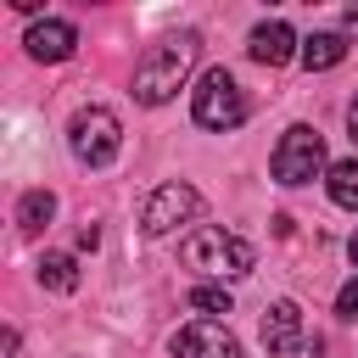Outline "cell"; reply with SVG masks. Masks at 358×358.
Instances as JSON below:
<instances>
[{"label":"cell","mask_w":358,"mask_h":358,"mask_svg":"<svg viewBox=\"0 0 358 358\" xmlns=\"http://www.w3.org/2000/svg\"><path fill=\"white\" fill-rule=\"evenodd\" d=\"M190 112H196L201 129H235L246 117V95H241V84L224 67H207L201 84H196V95H190Z\"/></svg>","instance_id":"277c9868"},{"label":"cell","mask_w":358,"mask_h":358,"mask_svg":"<svg viewBox=\"0 0 358 358\" xmlns=\"http://www.w3.org/2000/svg\"><path fill=\"white\" fill-rule=\"evenodd\" d=\"M39 285H45V291H73V285H78V263H73L67 252H45V257H39Z\"/></svg>","instance_id":"7c38bea8"},{"label":"cell","mask_w":358,"mask_h":358,"mask_svg":"<svg viewBox=\"0 0 358 358\" xmlns=\"http://www.w3.org/2000/svg\"><path fill=\"white\" fill-rule=\"evenodd\" d=\"M50 213H56V196H50V190H28V196L17 201V224H22L28 235H39V229L50 224Z\"/></svg>","instance_id":"4fadbf2b"},{"label":"cell","mask_w":358,"mask_h":358,"mask_svg":"<svg viewBox=\"0 0 358 358\" xmlns=\"http://www.w3.org/2000/svg\"><path fill=\"white\" fill-rule=\"evenodd\" d=\"M78 246H84V252H95V246H101V229H95V224H84V229H78Z\"/></svg>","instance_id":"e0dca14e"},{"label":"cell","mask_w":358,"mask_h":358,"mask_svg":"<svg viewBox=\"0 0 358 358\" xmlns=\"http://www.w3.org/2000/svg\"><path fill=\"white\" fill-rule=\"evenodd\" d=\"M347 56V39L341 34H313V39H302V67L308 73H324V67H336Z\"/></svg>","instance_id":"8fae6325"},{"label":"cell","mask_w":358,"mask_h":358,"mask_svg":"<svg viewBox=\"0 0 358 358\" xmlns=\"http://www.w3.org/2000/svg\"><path fill=\"white\" fill-rule=\"evenodd\" d=\"M28 56L34 62H67L73 56V45H78V28L73 22H62V17H45V22H34L28 28Z\"/></svg>","instance_id":"ba28073f"},{"label":"cell","mask_w":358,"mask_h":358,"mask_svg":"<svg viewBox=\"0 0 358 358\" xmlns=\"http://www.w3.org/2000/svg\"><path fill=\"white\" fill-rule=\"evenodd\" d=\"M336 313H341V319H358V280H347V285H341V296H336Z\"/></svg>","instance_id":"2e32d148"},{"label":"cell","mask_w":358,"mask_h":358,"mask_svg":"<svg viewBox=\"0 0 358 358\" xmlns=\"http://www.w3.org/2000/svg\"><path fill=\"white\" fill-rule=\"evenodd\" d=\"M67 145H73L78 162L106 168V162L123 151V123H117V112H106V106H84V112H73V123H67Z\"/></svg>","instance_id":"3957f363"},{"label":"cell","mask_w":358,"mask_h":358,"mask_svg":"<svg viewBox=\"0 0 358 358\" xmlns=\"http://www.w3.org/2000/svg\"><path fill=\"white\" fill-rule=\"evenodd\" d=\"M347 129H352V145H358V95H352V106H347Z\"/></svg>","instance_id":"ac0fdd59"},{"label":"cell","mask_w":358,"mask_h":358,"mask_svg":"<svg viewBox=\"0 0 358 358\" xmlns=\"http://www.w3.org/2000/svg\"><path fill=\"white\" fill-rule=\"evenodd\" d=\"M196 56H201V34H196V28L157 39V45L140 56V67H134V101H145V106L173 101V95H179V84L190 78Z\"/></svg>","instance_id":"6da1fadb"},{"label":"cell","mask_w":358,"mask_h":358,"mask_svg":"<svg viewBox=\"0 0 358 358\" xmlns=\"http://www.w3.org/2000/svg\"><path fill=\"white\" fill-rule=\"evenodd\" d=\"M347 28H352V34H358V6H352V11H347Z\"/></svg>","instance_id":"d6986e66"},{"label":"cell","mask_w":358,"mask_h":358,"mask_svg":"<svg viewBox=\"0 0 358 358\" xmlns=\"http://www.w3.org/2000/svg\"><path fill=\"white\" fill-rule=\"evenodd\" d=\"M196 213H201V196H196L190 185L168 179V185H157V190L145 196V207H140V229H145V235H168V229L190 224Z\"/></svg>","instance_id":"8992f818"},{"label":"cell","mask_w":358,"mask_h":358,"mask_svg":"<svg viewBox=\"0 0 358 358\" xmlns=\"http://www.w3.org/2000/svg\"><path fill=\"white\" fill-rule=\"evenodd\" d=\"M274 179L280 185H308V179H319L324 173V140L308 129V123H291L285 129V140L274 145Z\"/></svg>","instance_id":"5b68a950"},{"label":"cell","mask_w":358,"mask_h":358,"mask_svg":"<svg viewBox=\"0 0 358 358\" xmlns=\"http://www.w3.org/2000/svg\"><path fill=\"white\" fill-rule=\"evenodd\" d=\"M330 201H336V207H347V213H358V157L330 168Z\"/></svg>","instance_id":"5bb4252c"},{"label":"cell","mask_w":358,"mask_h":358,"mask_svg":"<svg viewBox=\"0 0 358 358\" xmlns=\"http://www.w3.org/2000/svg\"><path fill=\"white\" fill-rule=\"evenodd\" d=\"M246 50H252V62H263V67H285L291 56H302V50H296V34H291L285 22H257L252 39H246Z\"/></svg>","instance_id":"30bf717a"},{"label":"cell","mask_w":358,"mask_h":358,"mask_svg":"<svg viewBox=\"0 0 358 358\" xmlns=\"http://www.w3.org/2000/svg\"><path fill=\"white\" fill-rule=\"evenodd\" d=\"M257 336H263L268 352H296V347H302V308H296V302H274V308L263 313Z\"/></svg>","instance_id":"9c48e42d"},{"label":"cell","mask_w":358,"mask_h":358,"mask_svg":"<svg viewBox=\"0 0 358 358\" xmlns=\"http://www.w3.org/2000/svg\"><path fill=\"white\" fill-rule=\"evenodd\" d=\"M190 308H201V313H229V291H224V285H196V291H190Z\"/></svg>","instance_id":"9a60e30c"},{"label":"cell","mask_w":358,"mask_h":358,"mask_svg":"<svg viewBox=\"0 0 358 358\" xmlns=\"http://www.w3.org/2000/svg\"><path fill=\"white\" fill-rule=\"evenodd\" d=\"M179 257H185V268H201V274H218V280H241L257 263V252L241 235H224V229H196L179 246Z\"/></svg>","instance_id":"7a4b0ae2"},{"label":"cell","mask_w":358,"mask_h":358,"mask_svg":"<svg viewBox=\"0 0 358 358\" xmlns=\"http://www.w3.org/2000/svg\"><path fill=\"white\" fill-rule=\"evenodd\" d=\"M347 252H352V263H358V235H352V246H347Z\"/></svg>","instance_id":"ffe728a7"},{"label":"cell","mask_w":358,"mask_h":358,"mask_svg":"<svg viewBox=\"0 0 358 358\" xmlns=\"http://www.w3.org/2000/svg\"><path fill=\"white\" fill-rule=\"evenodd\" d=\"M173 358H246V352L218 319H196L173 336Z\"/></svg>","instance_id":"52a82bcc"}]
</instances>
